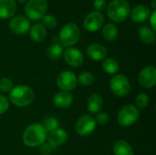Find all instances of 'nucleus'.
<instances>
[{
    "label": "nucleus",
    "instance_id": "1",
    "mask_svg": "<svg viewBox=\"0 0 156 155\" xmlns=\"http://www.w3.org/2000/svg\"><path fill=\"white\" fill-rule=\"evenodd\" d=\"M48 138V132L40 123H32L27 126L22 136L25 145L27 147H38L46 142Z\"/></svg>",
    "mask_w": 156,
    "mask_h": 155
},
{
    "label": "nucleus",
    "instance_id": "20",
    "mask_svg": "<svg viewBox=\"0 0 156 155\" xmlns=\"http://www.w3.org/2000/svg\"><path fill=\"white\" fill-rule=\"evenodd\" d=\"M29 34H30V37L34 41H36V42H42L46 38L47 29H46V27L42 24L37 23V24L33 25L32 26H30Z\"/></svg>",
    "mask_w": 156,
    "mask_h": 155
},
{
    "label": "nucleus",
    "instance_id": "7",
    "mask_svg": "<svg viewBox=\"0 0 156 155\" xmlns=\"http://www.w3.org/2000/svg\"><path fill=\"white\" fill-rule=\"evenodd\" d=\"M110 89L115 96L124 98L131 90V84L124 75L117 74L112 78L110 81Z\"/></svg>",
    "mask_w": 156,
    "mask_h": 155
},
{
    "label": "nucleus",
    "instance_id": "9",
    "mask_svg": "<svg viewBox=\"0 0 156 155\" xmlns=\"http://www.w3.org/2000/svg\"><path fill=\"white\" fill-rule=\"evenodd\" d=\"M78 84L76 75L69 70L62 71L57 78V85L62 91H71Z\"/></svg>",
    "mask_w": 156,
    "mask_h": 155
},
{
    "label": "nucleus",
    "instance_id": "23",
    "mask_svg": "<svg viewBox=\"0 0 156 155\" xmlns=\"http://www.w3.org/2000/svg\"><path fill=\"white\" fill-rule=\"evenodd\" d=\"M119 30L112 23H107L102 26V36L107 41H113L118 37Z\"/></svg>",
    "mask_w": 156,
    "mask_h": 155
},
{
    "label": "nucleus",
    "instance_id": "27",
    "mask_svg": "<svg viewBox=\"0 0 156 155\" xmlns=\"http://www.w3.org/2000/svg\"><path fill=\"white\" fill-rule=\"evenodd\" d=\"M58 121L55 118V117H48L44 122H43V126L45 127V129L47 130V132H52L56 129L58 128Z\"/></svg>",
    "mask_w": 156,
    "mask_h": 155
},
{
    "label": "nucleus",
    "instance_id": "26",
    "mask_svg": "<svg viewBox=\"0 0 156 155\" xmlns=\"http://www.w3.org/2000/svg\"><path fill=\"white\" fill-rule=\"evenodd\" d=\"M94 76L90 71H84L80 74V76L77 78L78 82L82 86H90L94 82Z\"/></svg>",
    "mask_w": 156,
    "mask_h": 155
},
{
    "label": "nucleus",
    "instance_id": "29",
    "mask_svg": "<svg viewBox=\"0 0 156 155\" xmlns=\"http://www.w3.org/2000/svg\"><path fill=\"white\" fill-rule=\"evenodd\" d=\"M149 97L147 96V94L145 93H139L135 99V103H136V106L139 108V109H144L148 106L149 104Z\"/></svg>",
    "mask_w": 156,
    "mask_h": 155
},
{
    "label": "nucleus",
    "instance_id": "17",
    "mask_svg": "<svg viewBox=\"0 0 156 155\" xmlns=\"http://www.w3.org/2000/svg\"><path fill=\"white\" fill-rule=\"evenodd\" d=\"M73 102L72 95L68 91H59L53 98V103L59 109H67Z\"/></svg>",
    "mask_w": 156,
    "mask_h": 155
},
{
    "label": "nucleus",
    "instance_id": "37",
    "mask_svg": "<svg viewBox=\"0 0 156 155\" xmlns=\"http://www.w3.org/2000/svg\"><path fill=\"white\" fill-rule=\"evenodd\" d=\"M17 1H18L19 3H26L27 0H17Z\"/></svg>",
    "mask_w": 156,
    "mask_h": 155
},
{
    "label": "nucleus",
    "instance_id": "2",
    "mask_svg": "<svg viewBox=\"0 0 156 155\" xmlns=\"http://www.w3.org/2000/svg\"><path fill=\"white\" fill-rule=\"evenodd\" d=\"M9 99L13 105L16 107H27L29 106L35 98L33 90L27 85H18L14 87L9 92Z\"/></svg>",
    "mask_w": 156,
    "mask_h": 155
},
{
    "label": "nucleus",
    "instance_id": "33",
    "mask_svg": "<svg viewBox=\"0 0 156 155\" xmlns=\"http://www.w3.org/2000/svg\"><path fill=\"white\" fill-rule=\"evenodd\" d=\"M53 147L48 143H44L39 146V153L41 155H50L53 152Z\"/></svg>",
    "mask_w": 156,
    "mask_h": 155
},
{
    "label": "nucleus",
    "instance_id": "11",
    "mask_svg": "<svg viewBox=\"0 0 156 155\" xmlns=\"http://www.w3.org/2000/svg\"><path fill=\"white\" fill-rule=\"evenodd\" d=\"M139 84L144 89H151L156 84V69L155 67L150 65L144 68L138 77Z\"/></svg>",
    "mask_w": 156,
    "mask_h": 155
},
{
    "label": "nucleus",
    "instance_id": "24",
    "mask_svg": "<svg viewBox=\"0 0 156 155\" xmlns=\"http://www.w3.org/2000/svg\"><path fill=\"white\" fill-rule=\"evenodd\" d=\"M101 67H102V69L110 75H115L120 69L119 63L112 58H104L102 60Z\"/></svg>",
    "mask_w": 156,
    "mask_h": 155
},
{
    "label": "nucleus",
    "instance_id": "14",
    "mask_svg": "<svg viewBox=\"0 0 156 155\" xmlns=\"http://www.w3.org/2000/svg\"><path fill=\"white\" fill-rule=\"evenodd\" d=\"M48 143L53 147V149L58 148L66 143L68 140V133L64 129H56L50 132L49 135L48 136Z\"/></svg>",
    "mask_w": 156,
    "mask_h": 155
},
{
    "label": "nucleus",
    "instance_id": "4",
    "mask_svg": "<svg viewBox=\"0 0 156 155\" xmlns=\"http://www.w3.org/2000/svg\"><path fill=\"white\" fill-rule=\"evenodd\" d=\"M80 37V31L79 26L75 23L65 24L58 34V41L64 47L71 48L78 43Z\"/></svg>",
    "mask_w": 156,
    "mask_h": 155
},
{
    "label": "nucleus",
    "instance_id": "31",
    "mask_svg": "<svg viewBox=\"0 0 156 155\" xmlns=\"http://www.w3.org/2000/svg\"><path fill=\"white\" fill-rule=\"evenodd\" d=\"M110 120V116L107 112H98L97 113V116L95 118V122L96 123L100 124V125H105Z\"/></svg>",
    "mask_w": 156,
    "mask_h": 155
},
{
    "label": "nucleus",
    "instance_id": "3",
    "mask_svg": "<svg viewBox=\"0 0 156 155\" xmlns=\"http://www.w3.org/2000/svg\"><path fill=\"white\" fill-rule=\"evenodd\" d=\"M131 12V5L128 0H112L107 5V15L113 22L124 21Z\"/></svg>",
    "mask_w": 156,
    "mask_h": 155
},
{
    "label": "nucleus",
    "instance_id": "12",
    "mask_svg": "<svg viewBox=\"0 0 156 155\" xmlns=\"http://www.w3.org/2000/svg\"><path fill=\"white\" fill-rule=\"evenodd\" d=\"M9 29L17 35H23L30 29V21L24 16H13L8 24Z\"/></svg>",
    "mask_w": 156,
    "mask_h": 155
},
{
    "label": "nucleus",
    "instance_id": "10",
    "mask_svg": "<svg viewBox=\"0 0 156 155\" xmlns=\"http://www.w3.org/2000/svg\"><path fill=\"white\" fill-rule=\"evenodd\" d=\"M104 24V16L101 12H90L89 13L84 20L83 26L89 32H96L103 26Z\"/></svg>",
    "mask_w": 156,
    "mask_h": 155
},
{
    "label": "nucleus",
    "instance_id": "6",
    "mask_svg": "<svg viewBox=\"0 0 156 155\" xmlns=\"http://www.w3.org/2000/svg\"><path fill=\"white\" fill-rule=\"evenodd\" d=\"M139 110L132 104L123 106L117 114V122L122 127H131L139 119Z\"/></svg>",
    "mask_w": 156,
    "mask_h": 155
},
{
    "label": "nucleus",
    "instance_id": "25",
    "mask_svg": "<svg viewBox=\"0 0 156 155\" xmlns=\"http://www.w3.org/2000/svg\"><path fill=\"white\" fill-rule=\"evenodd\" d=\"M63 47L58 43H54L50 45L47 50V54L51 60H58L63 56Z\"/></svg>",
    "mask_w": 156,
    "mask_h": 155
},
{
    "label": "nucleus",
    "instance_id": "36",
    "mask_svg": "<svg viewBox=\"0 0 156 155\" xmlns=\"http://www.w3.org/2000/svg\"><path fill=\"white\" fill-rule=\"evenodd\" d=\"M152 6H153V8H154V10H155V7H156V0H153V2H152Z\"/></svg>",
    "mask_w": 156,
    "mask_h": 155
},
{
    "label": "nucleus",
    "instance_id": "13",
    "mask_svg": "<svg viewBox=\"0 0 156 155\" xmlns=\"http://www.w3.org/2000/svg\"><path fill=\"white\" fill-rule=\"evenodd\" d=\"M63 58L67 64L73 68L80 67L84 61V56L81 51L76 48H69L63 52Z\"/></svg>",
    "mask_w": 156,
    "mask_h": 155
},
{
    "label": "nucleus",
    "instance_id": "28",
    "mask_svg": "<svg viewBox=\"0 0 156 155\" xmlns=\"http://www.w3.org/2000/svg\"><path fill=\"white\" fill-rule=\"evenodd\" d=\"M43 26L47 28H55L58 25V20L56 16L52 15H45L42 18Z\"/></svg>",
    "mask_w": 156,
    "mask_h": 155
},
{
    "label": "nucleus",
    "instance_id": "32",
    "mask_svg": "<svg viewBox=\"0 0 156 155\" xmlns=\"http://www.w3.org/2000/svg\"><path fill=\"white\" fill-rule=\"evenodd\" d=\"M9 108V100L5 96L0 94V115L6 112Z\"/></svg>",
    "mask_w": 156,
    "mask_h": 155
},
{
    "label": "nucleus",
    "instance_id": "21",
    "mask_svg": "<svg viewBox=\"0 0 156 155\" xmlns=\"http://www.w3.org/2000/svg\"><path fill=\"white\" fill-rule=\"evenodd\" d=\"M138 35L140 39L146 44H153L155 41V33L154 30L152 29L148 26H142L139 27Z\"/></svg>",
    "mask_w": 156,
    "mask_h": 155
},
{
    "label": "nucleus",
    "instance_id": "30",
    "mask_svg": "<svg viewBox=\"0 0 156 155\" xmlns=\"http://www.w3.org/2000/svg\"><path fill=\"white\" fill-rule=\"evenodd\" d=\"M13 88H14L13 82L10 79L8 78L0 79V91L4 93H7V92H10Z\"/></svg>",
    "mask_w": 156,
    "mask_h": 155
},
{
    "label": "nucleus",
    "instance_id": "19",
    "mask_svg": "<svg viewBox=\"0 0 156 155\" xmlns=\"http://www.w3.org/2000/svg\"><path fill=\"white\" fill-rule=\"evenodd\" d=\"M103 100L100 94L94 93L90 95L87 100V109L90 113H98L102 109Z\"/></svg>",
    "mask_w": 156,
    "mask_h": 155
},
{
    "label": "nucleus",
    "instance_id": "18",
    "mask_svg": "<svg viewBox=\"0 0 156 155\" xmlns=\"http://www.w3.org/2000/svg\"><path fill=\"white\" fill-rule=\"evenodd\" d=\"M16 11V0H0V18L13 17Z\"/></svg>",
    "mask_w": 156,
    "mask_h": 155
},
{
    "label": "nucleus",
    "instance_id": "34",
    "mask_svg": "<svg viewBox=\"0 0 156 155\" xmlns=\"http://www.w3.org/2000/svg\"><path fill=\"white\" fill-rule=\"evenodd\" d=\"M107 1L106 0H94L93 6L97 12H101L107 7Z\"/></svg>",
    "mask_w": 156,
    "mask_h": 155
},
{
    "label": "nucleus",
    "instance_id": "22",
    "mask_svg": "<svg viewBox=\"0 0 156 155\" xmlns=\"http://www.w3.org/2000/svg\"><path fill=\"white\" fill-rule=\"evenodd\" d=\"M114 155H134L132 146L124 140H119L113 146Z\"/></svg>",
    "mask_w": 156,
    "mask_h": 155
},
{
    "label": "nucleus",
    "instance_id": "5",
    "mask_svg": "<svg viewBox=\"0 0 156 155\" xmlns=\"http://www.w3.org/2000/svg\"><path fill=\"white\" fill-rule=\"evenodd\" d=\"M25 13L27 18L37 21L42 19L48 10L47 0H28L25 5Z\"/></svg>",
    "mask_w": 156,
    "mask_h": 155
},
{
    "label": "nucleus",
    "instance_id": "35",
    "mask_svg": "<svg viewBox=\"0 0 156 155\" xmlns=\"http://www.w3.org/2000/svg\"><path fill=\"white\" fill-rule=\"evenodd\" d=\"M150 25H151V28L152 29H154V30H155L156 29V11L155 10H154L153 12H152V14L150 15Z\"/></svg>",
    "mask_w": 156,
    "mask_h": 155
},
{
    "label": "nucleus",
    "instance_id": "8",
    "mask_svg": "<svg viewBox=\"0 0 156 155\" xmlns=\"http://www.w3.org/2000/svg\"><path fill=\"white\" fill-rule=\"evenodd\" d=\"M96 124L97 123L95 122V119L92 116L89 114H84L78 119L75 125V130L79 135L85 137L93 132L96 128Z\"/></svg>",
    "mask_w": 156,
    "mask_h": 155
},
{
    "label": "nucleus",
    "instance_id": "16",
    "mask_svg": "<svg viewBox=\"0 0 156 155\" xmlns=\"http://www.w3.org/2000/svg\"><path fill=\"white\" fill-rule=\"evenodd\" d=\"M150 14H151V10L145 5H138L134 6L130 12L132 19L137 23L145 21L150 16Z\"/></svg>",
    "mask_w": 156,
    "mask_h": 155
},
{
    "label": "nucleus",
    "instance_id": "15",
    "mask_svg": "<svg viewBox=\"0 0 156 155\" xmlns=\"http://www.w3.org/2000/svg\"><path fill=\"white\" fill-rule=\"evenodd\" d=\"M88 57L94 60V61H101L106 58L107 56V49L104 46L98 44V43H93L90 44L87 47L86 49Z\"/></svg>",
    "mask_w": 156,
    "mask_h": 155
}]
</instances>
